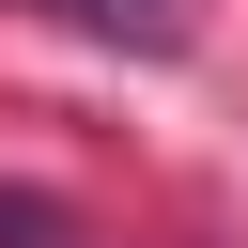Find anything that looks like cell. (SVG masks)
Wrapping results in <instances>:
<instances>
[{"label":"cell","instance_id":"6da1fadb","mask_svg":"<svg viewBox=\"0 0 248 248\" xmlns=\"http://www.w3.org/2000/svg\"><path fill=\"white\" fill-rule=\"evenodd\" d=\"M31 16H62V31H93V46H140V62H170V46L202 31V0H31Z\"/></svg>","mask_w":248,"mask_h":248},{"label":"cell","instance_id":"7a4b0ae2","mask_svg":"<svg viewBox=\"0 0 248 248\" xmlns=\"http://www.w3.org/2000/svg\"><path fill=\"white\" fill-rule=\"evenodd\" d=\"M0 248H62V217H46V202H16V186H0Z\"/></svg>","mask_w":248,"mask_h":248}]
</instances>
